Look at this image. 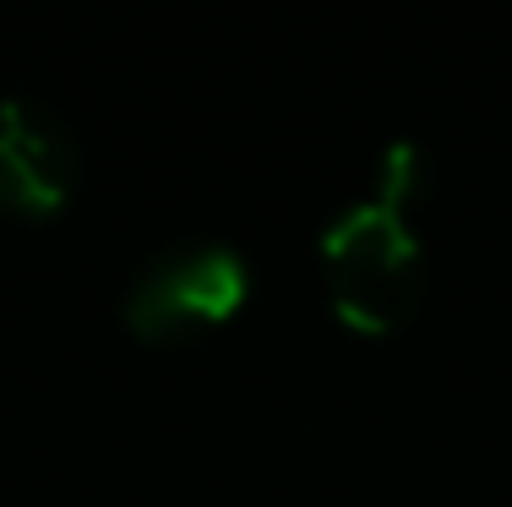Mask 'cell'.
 Listing matches in <instances>:
<instances>
[{
    "label": "cell",
    "mask_w": 512,
    "mask_h": 507,
    "mask_svg": "<svg viewBox=\"0 0 512 507\" xmlns=\"http://www.w3.org/2000/svg\"><path fill=\"white\" fill-rule=\"evenodd\" d=\"M322 257L338 317H349L365 333H382L409 317L414 289H420V246L409 235L404 202L376 191L344 208L322 235Z\"/></svg>",
    "instance_id": "6da1fadb"
},
{
    "label": "cell",
    "mask_w": 512,
    "mask_h": 507,
    "mask_svg": "<svg viewBox=\"0 0 512 507\" xmlns=\"http://www.w3.org/2000/svg\"><path fill=\"white\" fill-rule=\"evenodd\" d=\"M420 175H425V159H420L414 142H393V148L382 153V197L409 202L414 191H420Z\"/></svg>",
    "instance_id": "277c9868"
},
{
    "label": "cell",
    "mask_w": 512,
    "mask_h": 507,
    "mask_svg": "<svg viewBox=\"0 0 512 507\" xmlns=\"http://www.w3.org/2000/svg\"><path fill=\"white\" fill-rule=\"evenodd\" d=\"M246 289H251V273L235 246H218V240L175 246L131 279L126 322L142 338H175L186 328H202V322L235 317Z\"/></svg>",
    "instance_id": "7a4b0ae2"
},
{
    "label": "cell",
    "mask_w": 512,
    "mask_h": 507,
    "mask_svg": "<svg viewBox=\"0 0 512 507\" xmlns=\"http://www.w3.org/2000/svg\"><path fill=\"white\" fill-rule=\"evenodd\" d=\"M77 148L66 126L28 99H0V208L50 213L71 191Z\"/></svg>",
    "instance_id": "3957f363"
}]
</instances>
